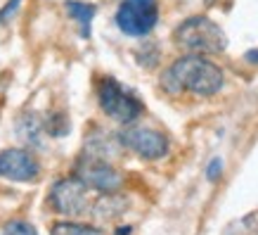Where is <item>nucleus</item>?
Wrapping results in <instances>:
<instances>
[{"instance_id":"obj_14","label":"nucleus","mask_w":258,"mask_h":235,"mask_svg":"<svg viewBox=\"0 0 258 235\" xmlns=\"http://www.w3.org/2000/svg\"><path fill=\"white\" fill-rule=\"evenodd\" d=\"M135 60H138V64H140L142 69H157L159 60H161V48H159V43L145 40L142 48L135 50Z\"/></svg>"},{"instance_id":"obj_11","label":"nucleus","mask_w":258,"mask_h":235,"mask_svg":"<svg viewBox=\"0 0 258 235\" xmlns=\"http://www.w3.org/2000/svg\"><path fill=\"white\" fill-rule=\"evenodd\" d=\"M64 10H67V15L74 22L79 24L81 38H90V33H93V19L97 15V8H95L93 3H86V0H67Z\"/></svg>"},{"instance_id":"obj_3","label":"nucleus","mask_w":258,"mask_h":235,"mask_svg":"<svg viewBox=\"0 0 258 235\" xmlns=\"http://www.w3.org/2000/svg\"><path fill=\"white\" fill-rule=\"evenodd\" d=\"M97 105L107 117L123 126L138 121L145 112V105L140 98L114 76H102L97 81Z\"/></svg>"},{"instance_id":"obj_7","label":"nucleus","mask_w":258,"mask_h":235,"mask_svg":"<svg viewBox=\"0 0 258 235\" xmlns=\"http://www.w3.org/2000/svg\"><path fill=\"white\" fill-rule=\"evenodd\" d=\"M47 207L67 219L81 216L88 209V188L76 176L55 180L47 193Z\"/></svg>"},{"instance_id":"obj_2","label":"nucleus","mask_w":258,"mask_h":235,"mask_svg":"<svg viewBox=\"0 0 258 235\" xmlns=\"http://www.w3.org/2000/svg\"><path fill=\"white\" fill-rule=\"evenodd\" d=\"M173 40L189 55H218L227 48V36L218 22L206 15H192L173 29Z\"/></svg>"},{"instance_id":"obj_8","label":"nucleus","mask_w":258,"mask_h":235,"mask_svg":"<svg viewBox=\"0 0 258 235\" xmlns=\"http://www.w3.org/2000/svg\"><path fill=\"white\" fill-rule=\"evenodd\" d=\"M40 176V162L31 150L8 148L0 152V178L15 183H33Z\"/></svg>"},{"instance_id":"obj_12","label":"nucleus","mask_w":258,"mask_h":235,"mask_svg":"<svg viewBox=\"0 0 258 235\" xmlns=\"http://www.w3.org/2000/svg\"><path fill=\"white\" fill-rule=\"evenodd\" d=\"M118 148V138L116 135H107L102 128L93 131V133L86 138V145H83V155H93V157H100V159H109L114 157Z\"/></svg>"},{"instance_id":"obj_18","label":"nucleus","mask_w":258,"mask_h":235,"mask_svg":"<svg viewBox=\"0 0 258 235\" xmlns=\"http://www.w3.org/2000/svg\"><path fill=\"white\" fill-rule=\"evenodd\" d=\"M220 173H223V159L220 157H213L211 162H209V169H206V178L216 183L220 178Z\"/></svg>"},{"instance_id":"obj_13","label":"nucleus","mask_w":258,"mask_h":235,"mask_svg":"<svg viewBox=\"0 0 258 235\" xmlns=\"http://www.w3.org/2000/svg\"><path fill=\"white\" fill-rule=\"evenodd\" d=\"M50 235H104V230L79 221H57L50 228Z\"/></svg>"},{"instance_id":"obj_10","label":"nucleus","mask_w":258,"mask_h":235,"mask_svg":"<svg viewBox=\"0 0 258 235\" xmlns=\"http://www.w3.org/2000/svg\"><path fill=\"white\" fill-rule=\"evenodd\" d=\"M125 209H128V197H123L116 190V193H102L90 207V214H93L95 221L107 223V221L118 219Z\"/></svg>"},{"instance_id":"obj_20","label":"nucleus","mask_w":258,"mask_h":235,"mask_svg":"<svg viewBox=\"0 0 258 235\" xmlns=\"http://www.w3.org/2000/svg\"><path fill=\"white\" fill-rule=\"evenodd\" d=\"M131 230H133V228H131V226H125V228H118V230H116L114 235H131Z\"/></svg>"},{"instance_id":"obj_4","label":"nucleus","mask_w":258,"mask_h":235,"mask_svg":"<svg viewBox=\"0 0 258 235\" xmlns=\"http://www.w3.org/2000/svg\"><path fill=\"white\" fill-rule=\"evenodd\" d=\"M114 24L128 38H147L159 24V0H121Z\"/></svg>"},{"instance_id":"obj_15","label":"nucleus","mask_w":258,"mask_h":235,"mask_svg":"<svg viewBox=\"0 0 258 235\" xmlns=\"http://www.w3.org/2000/svg\"><path fill=\"white\" fill-rule=\"evenodd\" d=\"M45 119V133L52 135V138H64V135H69V119L64 112H50Z\"/></svg>"},{"instance_id":"obj_19","label":"nucleus","mask_w":258,"mask_h":235,"mask_svg":"<svg viewBox=\"0 0 258 235\" xmlns=\"http://www.w3.org/2000/svg\"><path fill=\"white\" fill-rule=\"evenodd\" d=\"M244 60H246V62H251V64H258V48H256V50H249V53L244 55Z\"/></svg>"},{"instance_id":"obj_1","label":"nucleus","mask_w":258,"mask_h":235,"mask_svg":"<svg viewBox=\"0 0 258 235\" xmlns=\"http://www.w3.org/2000/svg\"><path fill=\"white\" fill-rule=\"evenodd\" d=\"M225 83V74L206 55H182L173 60L159 76V86L168 95L189 93L197 98H213Z\"/></svg>"},{"instance_id":"obj_16","label":"nucleus","mask_w":258,"mask_h":235,"mask_svg":"<svg viewBox=\"0 0 258 235\" xmlns=\"http://www.w3.org/2000/svg\"><path fill=\"white\" fill-rule=\"evenodd\" d=\"M3 235H38V230L29 223V221H22V219H12L5 223L3 228Z\"/></svg>"},{"instance_id":"obj_9","label":"nucleus","mask_w":258,"mask_h":235,"mask_svg":"<svg viewBox=\"0 0 258 235\" xmlns=\"http://www.w3.org/2000/svg\"><path fill=\"white\" fill-rule=\"evenodd\" d=\"M15 133L17 138L33 150H40L45 145V119L38 112H24L15 121Z\"/></svg>"},{"instance_id":"obj_6","label":"nucleus","mask_w":258,"mask_h":235,"mask_svg":"<svg viewBox=\"0 0 258 235\" xmlns=\"http://www.w3.org/2000/svg\"><path fill=\"white\" fill-rule=\"evenodd\" d=\"M118 145L125 150H131L133 155L147 159V162H157L164 159L171 150V143L166 138V133L149 128V126H128L123 131L116 133Z\"/></svg>"},{"instance_id":"obj_5","label":"nucleus","mask_w":258,"mask_h":235,"mask_svg":"<svg viewBox=\"0 0 258 235\" xmlns=\"http://www.w3.org/2000/svg\"><path fill=\"white\" fill-rule=\"evenodd\" d=\"M74 176L88 190H97V193H116L123 185V176L118 169H114L109 159H100L93 155H81L76 159Z\"/></svg>"},{"instance_id":"obj_21","label":"nucleus","mask_w":258,"mask_h":235,"mask_svg":"<svg viewBox=\"0 0 258 235\" xmlns=\"http://www.w3.org/2000/svg\"><path fill=\"white\" fill-rule=\"evenodd\" d=\"M204 3H206V5H216L218 0H204Z\"/></svg>"},{"instance_id":"obj_17","label":"nucleus","mask_w":258,"mask_h":235,"mask_svg":"<svg viewBox=\"0 0 258 235\" xmlns=\"http://www.w3.org/2000/svg\"><path fill=\"white\" fill-rule=\"evenodd\" d=\"M24 0H8L3 8H0V24H10L12 19L17 17V12H19V8H22Z\"/></svg>"}]
</instances>
